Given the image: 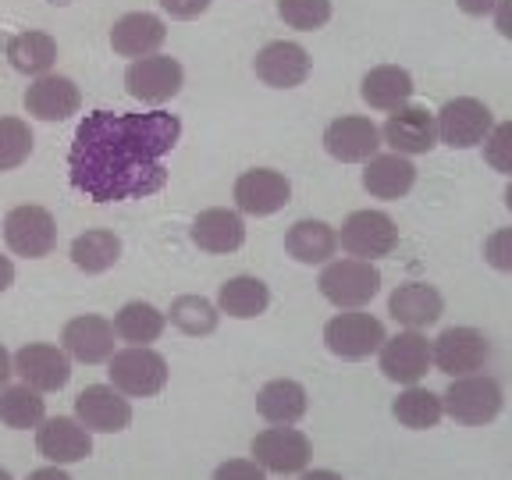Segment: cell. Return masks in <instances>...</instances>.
I'll return each mask as SVG.
<instances>
[{
	"instance_id": "5",
	"label": "cell",
	"mask_w": 512,
	"mask_h": 480,
	"mask_svg": "<svg viewBox=\"0 0 512 480\" xmlns=\"http://www.w3.org/2000/svg\"><path fill=\"white\" fill-rule=\"evenodd\" d=\"M388 342L384 324L367 310H338L335 317L324 324V349L345 363L370 360L381 352V345Z\"/></svg>"
},
{
	"instance_id": "32",
	"label": "cell",
	"mask_w": 512,
	"mask_h": 480,
	"mask_svg": "<svg viewBox=\"0 0 512 480\" xmlns=\"http://www.w3.org/2000/svg\"><path fill=\"white\" fill-rule=\"evenodd\" d=\"M168 328V313L157 310L146 299H132L114 313V331L125 345H153Z\"/></svg>"
},
{
	"instance_id": "25",
	"label": "cell",
	"mask_w": 512,
	"mask_h": 480,
	"mask_svg": "<svg viewBox=\"0 0 512 480\" xmlns=\"http://www.w3.org/2000/svg\"><path fill=\"white\" fill-rule=\"evenodd\" d=\"M168 40V25L160 15H150V11H128L118 22L111 25V47L118 57H128V61H139V57L160 54Z\"/></svg>"
},
{
	"instance_id": "7",
	"label": "cell",
	"mask_w": 512,
	"mask_h": 480,
	"mask_svg": "<svg viewBox=\"0 0 512 480\" xmlns=\"http://www.w3.org/2000/svg\"><path fill=\"white\" fill-rule=\"evenodd\" d=\"M438 139L448 150H477L488 143L491 128L498 125L491 107L477 96H456L438 107Z\"/></svg>"
},
{
	"instance_id": "44",
	"label": "cell",
	"mask_w": 512,
	"mask_h": 480,
	"mask_svg": "<svg viewBox=\"0 0 512 480\" xmlns=\"http://www.w3.org/2000/svg\"><path fill=\"white\" fill-rule=\"evenodd\" d=\"M495 29L502 32L505 40H512V0H498V8H495Z\"/></svg>"
},
{
	"instance_id": "6",
	"label": "cell",
	"mask_w": 512,
	"mask_h": 480,
	"mask_svg": "<svg viewBox=\"0 0 512 480\" xmlns=\"http://www.w3.org/2000/svg\"><path fill=\"white\" fill-rule=\"evenodd\" d=\"M338 246L356 260H384L399 249V224L384 210H352L338 228Z\"/></svg>"
},
{
	"instance_id": "50",
	"label": "cell",
	"mask_w": 512,
	"mask_h": 480,
	"mask_svg": "<svg viewBox=\"0 0 512 480\" xmlns=\"http://www.w3.org/2000/svg\"><path fill=\"white\" fill-rule=\"evenodd\" d=\"M0 480H15V477H11V473L4 470V466H0Z\"/></svg>"
},
{
	"instance_id": "2",
	"label": "cell",
	"mask_w": 512,
	"mask_h": 480,
	"mask_svg": "<svg viewBox=\"0 0 512 480\" xmlns=\"http://www.w3.org/2000/svg\"><path fill=\"white\" fill-rule=\"evenodd\" d=\"M107 377L128 399H153L168 388V360L153 345H125L107 360Z\"/></svg>"
},
{
	"instance_id": "1",
	"label": "cell",
	"mask_w": 512,
	"mask_h": 480,
	"mask_svg": "<svg viewBox=\"0 0 512 480\" xmlns=\"http://www.w3.org/2000/svg\"><path fill=\"white\" fill-rule=\"evenodd\" d=\"M68 178L93 203L143 200L168 185L160 160H143L128 146L121 114L93 111L82 118L68 153Z\"/></svg>"
},
{
	"instance_id": "43",
	"label": "cell",
	"mask_w": 512,
	"mask_h": 480,
	"mask_svg": "<svg viewBox=\"0 0 512 480\" xmlns=\"http://www.w3.org/2000/svg\"><path fill=\"white\" fill-rule=\"evenodd\" d=\"M456 8L470 18H484V15H495L498 0H456Z\"/></svg>"
},
{
	"instance_id": "17",
	"label": "cell",
	"mask_w": 512,
	"mask_h": 480,
	"mask_svg": "<svg viewBox=\"0 0 512 480\" xmlns=\"http://www.w3.org/2000/svg\"><path fill=\"white\" fill-rule=\"evenodd\" d=\"M121 128H125L128 146L143 160H164L182 139L178 114L160 111V107H153L146 114H121Z\"/></svg>"
},
{
	"instance_id": "46",
	"label": "cell",
	"mask_w": 512,
	"mask_h": 480,
	"mask_svg": "<svg viewBox=\"0 0 512 480\" xmlns=\"http://www.w3.org/2000/svg\"><path fill=\"white\" fill-rule=\"evenodd\" d=\"M25 480H72V477H68L57 463H50V466H40V470H32Z\"/></svg>"
},
{
	"instance_id": "42",
	"label": "cell",
	"mask_w": 512,
	"mask_h": 480,
	"mask_svg": "<svg viewBox=\"0 0 512 480\" xmlns=\"http://www.w3.org/2000/svg\"><path fill=\"white\" fill-rule=\"evenodd\" d=\"M160 11L171 18H178V22H192V18H200L210 11V4L214 0H157Z\"/></svg>"
},
{
	"instance_id": "8",
	"label": "cell",
	"mask_w": 512,
	"mask_h": 480,
	"mask_svg": "<svg viewBox=\"0 0 512 480\" xmlns=\"http://www.w3.org/2000/svg\"><path fill=\"white\" fill-rule=\"evenodd\" d=\"M185 86V68L178 57L171 54H150L128 64L125 72V93L139 104L164 107L168 100H175Z\"/></svg>"
},
{
	"instance_id": "45",
	"label": "cell",
	"mask_w": 512,
	"mask_h": 480,
	"mask_svg": "<svg viewBox=\"0 0 512 480\" xmlns=\"http://www.w3.org/2000/svg\"><path fill=\"white\" fill-rule=\"evenodd\" d=\"M11 374H15V356H11V352L4 349V345H0V392L8 388Z\"/></svg>"
},
{
	"instance_id": "12",
	"label": "cell",
	"mask_w": 512,
	"mask_h": 480,
	"mask_svg": "<svg viewBox=\"0 0 512 480\" xmlns=\"http://www.w3.org/2000/svg\"><path fill=\"white\" fill-rule=\"evenodd\" d=\"M320 143H324L328 157L338 160V164H367V160H374L381 153L384 136L381 128L370 118H363V114H342V118H335L324 128Z\"/></svg>"
},
{
	"instance_id": "19",
	"label": "cell",
	"mask_w": 512,
	"mask_h": 480,
	"mask_svg": "<svg viewBox=\"0 0 512 480\" xmlns=\"http://www.w3.org/2000/svg\"><path fill=\"white\" fill-rule=\"evenodd\" d=\"M36 452L57 466L82 463L93 456V431L79 416H50L36 427Z\"/></svg>"
},
{
	"instance_id": "36",
	"label": "cell",
	"mask_w": 512,
	"mask_h": 480,
	"mask_svg": "<svg viewBox=\"0 0 512 480\" xmlns=\"http://www.w3.org/2000/svg\"><path fill=\"white\" fill-rule=\"evenodd\" d=\"M168 324L182 331V335H189V338H207V335H214L217 324H221V306L210 303L207 296L185 292V296L171 299Z\"/></svg>"
},
{
	"instance_id": "10",
	"label": "cell",
	"mask_w": 512,
	"mask_h": 480,
	"mask_svg": "<svg viewBox=\"0 0 512 480\" xmlns=\"http://www.w3.org/2000/svg\"><path fill=\"white\" fill-rule=\"evenodd\" d=\"M377 367L388 381L402 384H420L427 377V370L434 367V342H427L424 331L402 328L399 335H392L377 352Z\"/></svg>"
},
{
	"instance_id": "23",
	"label": "cell",
	"mask_w": 512,
	"mask_h": 480,
	"mask_svg": "<svg viewBox=\"0 0 512 480\" xmlns=\"http://www.w3.org/2000/svg\"><path fill=\"white\" fill-rule=\"evenodd\" d=\"M189 239H192V246L203 249V253L228 256L246 246V221H242L239 210H228V207L200 210V214L192 217Z\"/></svg>"
},
{
	"instance_id": "35",
	"label": "cell",
	"mask_w": 512,
	"mask_h": 480,
	"mask_svg": "<svg viewBox=\"0 0 512 480\" xmlns=\"http://www.w3.org/2000/svg\"><path fill=\"white\" fill-rule=\"evenodd\" d=\"M72 264L82 274H107L121 260V239L107 228H89L72 242Z\"/></svg>"
},
{
	"instance_id": "49",
	"label": "cell",
	"mask_w": 512,
	"mask_h": 480,
	"mask_svg": "<svg viewBox=\"0 0 512 480\" xmlns=\"http://www.w3.org/2000/svg\"><path fill=\"white\" fill-rule=\"evenodd\" d=\"M505 207H509V214H512V178H509V185H505Z\"/></svg>"
},
{
	"instance_id": "14",
	"label": "cell",
	"mask_w": 512,
	"mask_h": 480,
	"mask_svg": "<svg viewBox=\"0 0 512 480\" xmlns=\"http://www.w3.org/2000/svg\"><path fill=\"white\" fill-rule=\"evenodd\" d=\"M249 456L267 473H303L313 459V441L299 427H267L253 438Z\"/></svg>"
},
{
	"instance_id": "38",
	"label": "cell",
	"mask_w": 512,
	"mask_h": 480,
	"mask_svg": "<svg viewBox=\"0 0 512 480\" xmlns=\"http://www.w3.org/2000/svg\"><path fill=\"white\" fill-rule=\"evenodd\" d=\"M331 0H278V18L296 32H317L331 22Z\"/></svg>"
},
{
	"instance_id": "37",
	"label": "cell",
	"mask_w": 512,
	"mask_h": 480,
	"mask_svg": "<svg viewBox=\"0 0 512 480\" xmlns=\"http://www.w3.org/2000/svg\"><path fill=\"white\" fill-rule=\"evenodd\" d=\"M32 128L22 118H0V175L22 168L32 157Z\"/></svg>"
},
{
	"instance_id": "27",
	"label": "cell",
	"mask_w": 512,
	"mask_h": 480,
	"mask_svg": "<svg viewBox=\"0 0 512 480\" xmlns=\"http://www.w3.org/2000/svg\"><path fill=\"white\" fill-rule=\"evenodd\" d=\"M338 228L317 217H303L285 232V253L303 267H324L338 256Z\"/></svg>"
},
{
	"instance_id": "20",
	"label": "cell",
	"mask_w": 512,
	"mask_h": 480,
	"mask_svg": "<svg viewBox=\"0 0 512 480\" xmlns=\"http://www.w3.org/2000/svg\"><path fill=\"white\" fill-rule=\"evenodd\" d=\"M15 374L43 395L61 392V388H68V381H72V356H68L61 345L29 342L15 352Z\"/></svg>"
},
{
	"instance_id": "15",
	"label": "cell",
	"mask_w": 512,
	"mask_h": 480,
	"mask_svg": "<svg viewBox=\"0 0 512 480\" xmlns=\"http://www.w3.org/2000/svg\"><path fill=\"white\" fill-rule=\"evenodd\" d=\"M384 146L395 153H406V157H424L434 146H441L438 139V114L427 111L420 104H406L399 111L388 114L381 128Z\"/></svg>"
},
{
	"instance_id": "40",
	"label": "cell",
	"mask_w": 512,
	"mask_h": 480,
	"mask_svg": "<svg viewBox=\"0 0 512 480\" xmlns=\"http://www.w3.org/2000/svg\"><path fill=\"white\" fill-rule=\"evenodd\" d=\"M484 264L498 274H512V228H495L484 239Z\"/></svg>"
},
{
	"instance_id": "3",
	"label": "cell",
	"mask_w": 512,
	"mask_h": 480,
	"mask_svg": "<svg viewBox=\"0 0 512 480\" xmlns=\"http://www.w3.org/2000/svg\"><path fill=\"white\" fill-rule=\"evenodd\" d=\"M441 399H445V416L456 420L459 427H488L505 409L502 384L491 374L452 377V384L445 388Z\"/></svg>"
},
{
	"instance_id": "26",
	"label": "cell",
	"mask_w": 512,
	"mask_h": 480,
	"mask_svg": "<svg viewBox=\"0 0 512 480\" xmlns=\"http://www.w3.org/2000/svg\"><path fill=\"white\" fill-rule=\"evenodd\" d=\"M416 185V164L413 157H406V153H377L374 160H367L363 164V189L374 196V200H402V196H409Z\"/></svg>"
},
{
	"instance_id": "21",
	"label": "cell",
	"mask_w": 512,
	"mask_h": 480,
	"mask_svg": "<svg viewBox=\"0 0 512 480\" xmlns=\"http://www.w3.org/2000/svg\"><path fill=\"white\" fill-rule=\"evenodd\" d=\"M75 416L93 434H121L132 424V402L114 384H89L75 399Z\"/></svg>"
},
{
	"instance_id": "31",
	"label": "cell",
	"mask_w": 512,
	"mask_h": 480,
	"mask_svg": "<svg viewBox=\"0 0 512 480\" xmlns=\"http://www.w3.org/2000/svg\"><path fill=\"white\" fill-rule=\"evenodd\" d=\"M217 306L232 320H256L264 317L267 306H271V288L256 274H235L217 288Z\"/></svg>"
},
{
	"instance_id": "48",
	"label": "cell",
	"mask_w": 512,
	"mask_h": 480,
	"mask_svg": "<svg viewBox=\"0 0 512 480\" xmlns=\"http://www.w3.org/2000/svg\"><path fill=\"white\" fill-rule=\"evenodd\" d=\"M299 480H345V477L335 470H303L299 473Z\"/></svg>"
},
{
	"instance_id": "11",
	"label": "cell",
	"mask_w": 512,
	"mask_h": 480,
	"mask_svg": "<svg viewBox=\"0 0 512 480\" xmlns=\"http://www.w3.org/2000/svg\"><path fill=\"white\" fill-rule=\"evenodd\" d=\"M491 360V342L477 328H445L434 338V370L448 377H470L484 374Z\"/></svg>"
},
{
	"instance_id": "34",
	"label": "cell",
	"mask_w": 512,
	"mask_h": 480,
	"mask_svg": "<svg viewBox=\"0 0 512 480\" xmlns=\"http://www.w3.org/2000/svg\"><path fill=\"white\" fill-rule=\"evenodd\" d=\"M47 420V399L32 384H8L0 392V424L11 431H29Z\"/></svg>"
},
{
	"instance_id": "30",
	"label": "cell",
	"mask_w": 512,
	"mask_h": 480,
	"mask_svg": "<svg viewBox=\"0 0 512 480\" xmlns=\"http://www.w3.org/2000/svg\"><path fill=\"white\" fill-rule=\"evenodd\" d=\"M4 57H8V64L18 75L40 79V75H47L57 64V40L43 29H25L18 36H11Z\"/></svg>"
},
{
	"instance_id": "9",
	"label": "cell",
	"mask_w": 512,
	"mask_h": 480,
	"mask_svg": "<svg viewBox=\"0 0 512 480\" xmlns=\"http://www.w3.org/2000/svg\"><path fill=\"white\" fill-rule=\"evenodd\" d=\"M4 242H8V249L15 256L43 260L57 246L54 214L47 207H40V203H22V207L8 210V217H4Z\"/></svg>"
},
{
	"instance_id": "24",
	"label": "cell",
	"mask_w": 512,
	"mask_h": 480,
	"mask_svg": "<svg viewBox=\"0 0 512 480\" xmlns=\"http://www.w3.org/2000/svg\"><path fill=\"white\" fill-rule=\"evenodd\" d=\"M388 313L399 328L424 331L431 324H438L445 313V296L438 292V285L431 281H406L388 296Z\"/></svg>"
},
{
	"instance_id": "33",
	"label": "cell",
	"mask_w": 512,
	"mask_h": 480,
	"mask_svg": "<svg viewBox=\"0 0 512 480\" xmlns=\"http://www.w3.org/2000/svg\"><path fill=\"white\" fill-rule=\"evenodd\" d=\"M392 416L406 431H431L445 420V399L424 388V384H409L392 402Z\"/></svg>"
},
{
	"instance_id": "18",
	"label": "cell",
	"mask_w": 512,
	"mask_h": 480,
	"mask_svg": "<svg viewBox=\"0 0 512 480\" xmlns=\"http://www.w3.org/2000/svg\"><path fill=\"white\" fill-rule=\"evenodd\" d=\"M114 345H118V331H114V320L100 317V313H82L72 317L61 331V349L72 356L75 363H107L114 356Z\"/></svg>"
},
{
	"instance_id": "47",
	"label": "cell",
	"mask_w": 512,
	"mask_h": 480,
	"mask_svg": "<svg viewBox=\"0 0 512 480\" xmlns=\"http://www.w3.org/2000/svg\"><path fill=\"white\" fill-rule=\"evenodd\" d=\"M11 285H15V264H11V256L0 253V296H4Z\"/></svg>"
},
{
	"instance_id": "22",
	"label": "cell",
	"mask_w": 512,
	"mask_h": 480,
	"mask_svg": "<svg viewBox=\"0 0 512 480\" xmlns=\"http://www.w3.org/2000/svg\"><path fill=\"white\" fill-rule=\"evenodd\" d=\"M22 104L36 121H68L72 114H79L82 93L68 75L47 72V75H40V79L29 82Z\"/></svg>"
},
{
	"instance_id": "16",
	"label": "cell",
	"mask_w": 512,
	"mask_h": 480,
	"mask_svg": "<svg viewBox=\"0 0 512 480\" xmlns=\"http://www.w3.org/2000/svg\"><path fill=\"white\" fill-rule=\"evenodd\" d=\"M256 79L271 89H299L313 72V57L296 40H271L253 57Z\"/></svg>"
},
{
	"instance_id": "28",
	"label": "cell",
	"mask_w": 512,
	"mask_h": 480,
	"mask_svg": "<svg viewBox=\"0 0 512 480\" xmlns=\"http://www.w3.org/2000/svg\"><path fill=\"white\" fill-rule=\"evenodd\" d=\"M413 75L402 64H377L360 79V96L370 111L392 114L399 107L413 104Z\"/></svg>"
},
{
	"instance_id": "39",
	"label": "cell",
	"mask_w": 512,
	"mask_h": 480,
	"mask_svg": "<svg viewBox=\"0 0 512 480\" xmlns=\"http://www.w3.org/2000/svg\"><path fill=\"white\" fill-rule=\"evenodd\" d=\"M484 160H488L491 171L512 178V121H498L491 128L488 143H484Z\"/></svg>"
},
{
	"instance_id": "29",
	"label": "cell",
	"mask_w": 512,
	"mask_h": 480,
	"mask_svg": "<svg viewBox=\"0 0 512 480\" xmlns=\"http://www.w3.org/2000/svg\"><path fill=\"white\" fill-rule=\"evenodd\" d=\"M310 409V395L292 377H274L256 392V413L271 427H296Z\"/></svg>"
},
{
	"instance_id": "13",
	"label": "cell",
	"mask_w": 512,
	"mask_h": 480,
	"mask_svg": "<svg viewBox=\"0 0 512 480\" xmlns=\"http://www.w3.org/2000/svg\"><path fill=\"white\" fill-rule=\"evenodd\" d=\"M232 200L239 214L249 217H271L292 203V182L274 168H249L235 178Z\"/></svg>"
},
{
	"instance_id": "41",
	"label": "cell",
	"mask_w": 512,
	"mask_h": 480,
	"mask_svg": "<svg viewBox=\"0 0 512 480\" xmlns=\"http://www.w3.org/2000/svg\"><path fill=\"white\" fill-rule=\"evenodd\" d=\"M210 480H267V470L256 459H228L217 466Z\"/></svg>"
},
{
	"instance_id": "4",
	"label": "cell",
	"mask_w": 512,
	"mask_h": 480,
	"mask_svg": "<svg viewBox=\"0 0 512 480\" xmlns=\"http://www.w3.org/2000/svg\"><path fill=\"white\" fill-rule=\"evenodd\" d=\"M317 288L335 310H367L377 292H381V271L370 260L342 256V260L324 264Z\"/></svg>"
}]
</instances>
